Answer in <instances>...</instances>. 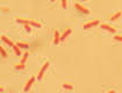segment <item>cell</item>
<instances>
[{
  "label": "cell",
  "instance_id": "1",
  "mask_svg": "<svg viewBox=\"0 0 122 93\" xmlns=\"http://www.w3.org/2000/svg\"><path fill=\"white\" fill-rule=\"evenodd\" d=\"M48 67H49V62L47 61V62L43 64V66L41 67V70H40V72H38V74H37V79L38 80L43 78V74H44V72H46V70H47Z\"/></svg>",
  "mask_w": 122,
  "mask_h": 93
},
{
  "label": "cell",
  "instance_id": "2",
  "mask_svg": "<svg viewBox=\"0 0 122 93\" xmlns=\"http://www.w3.org/2000/svg\"><path fill=\"white\" fill-rule=\"evenodd\" d=\"M99 23H100V21H99V20L90 21V22H87V23H85L84 25V29H90V28H92V27H95V26H98Z\"/></svg>",
  "mask_w": 122,
  "mask_h": 93
},
{
  "label": "cell",
  "instance_id": "3",
  "mask_svg": "<svg viewBox=\"0 0 122 93\" xmlns=\"http://www.w3.org/2000/svg\"><path fill=\"white\" fill-rule=\"evenodd\" d=\"M100 28H102L103 30H107V31H109V33H115V31H116L115 28H113L112 26H109V25H106V23H101V25H100Z\"/></svg>",
  "mask_w": 122,
  "mask_h": 93
},
{
  "label": "cell",
  "instance_id": "4",
  "mask_svg": "<svg viewBox=\"0 0 122 93\" xmlns=\"http://www.w3.org/2000/svg\"><path fill=\"white\" fill-rule=\"evenodd\" d=\"M34 82H35V77H31V78L29 79L28 82L26 83V86H25L23 91H25V92H27V91H29V90H30V87H31V85L34 84Z\"/></svg>",
  "mask_w": 122,
  "mask_h": 93
},
{
  "label": "cell",
  "instance_id": "5",
  "mask_svg": "<svg viewBox=\"0 0 122 93\" xmlns=\"http://www.w3.org/2000/svg\"><path fill=\"white\" fill-rule=\"evenodd\" d=\"M75 7H76L77 9H78L79 12L84 13V14H90V10H88V9L86 8V7H84V6H81L80 4H76V5H75Z\"/></svg>",
  "mask_w": 122,
  "mask_h": 93
},
{
  "label": "cell",
  "instance_id": "6",
  "mask_svg": "<svg viewBox=\"0 0 122 93\" xmlns=\"http://www.w3.org/2000/svg\"><path fill=\"white\" fill-rule=\"evenodd\" d=\"M59 42H61V34H59L58 30H55V33H54V43L58 44Z\"/></svg>",
  "mask_w": 122,
  "mask_h": 93
},
{
  "label": "cell",
  "instance_id": "7",
  "mask_svg": "<svg viewBox=\"0 0 122 93\" xmlns=\"http://www.w3.org/2000/svg\"><path fill=\"white\" fill-rule=\"evenodd\" d=\"M71 33H72V30H71L70 28H69V29H65V31H64V33H63V34L61 35V41H64V40H65L66 37L69 36V35H70Z\"/></svg>",
  "mask_w": 122,
  "mask_h": 93
},
{
  "label": "cell",
  "instance_id": "8",
  "mask_svg": "<svg viewBox=\"0 0 122 93\" xmlns=\"http://www.w3.org/2000/svg\"><path fill=\"white\" fill-rule=\"evenodd\" d=\"M28 25L33 26V27H36V28L42 27V25H41L40 22H37V21H35V20H28Z\"/></svg>",
  "mask_w": 122,
  "mask_h": 93
},
{
  "label": "cell",
  "instance_id": "9",
  "mask_svg": "<svg viewBox=\"0 0 122 93\" xmlns=\"http://www.w3.org/2000/svg\"><path fill=\"white\" fill-rule=\"evenodd\" d=\"M1 40H2L5 43H7V44H8L10 46H14V43H13V42H12V41H10V40L7 36H6V35H2V36H1Z\"/></svg>",
  "mask_w": 122,
  "mask_h": 93
},
{
  "label": "cell",
  "instance_id": "10",
  "mask_svg": "<svg viewBox=\"0 0 122 93\" xmlns=\"http://www.w3.org/2000/svg\"><path fill=\"white\" fill-rule=\"evenodd\" d=\"M121 15H122V13H121V12H120V10H119V12H116V13H115L114 15H112L109 20H111V21H115V20H117V19L120 18Z\"/></svg>",
  "mask_w": 122,
  "mask_h": 93
},
{
  "label": "cell",
  "instance_id": "11",
  "mask_svg": "<svg viewBox=\"0 0 122 93\" xmlns=\"http://www.w3.org/2000/svg\"><path fill=\"white\" fill-rule=\"evenodd\" d=\"M14 67H15L16 70H23V69L26 67V65H25V62H20L19 64H15V65H14Z\"/></svg>",
  "mask_w": 122,
  "mask_h": 93
},
{
  "label": "cell",
  "instance_id": "12",
  "mask_svg": "<svg viewBox=\"0 0 122 93\" xmlns=\"http://www.w3.org/2000/svg\"><path fill=\"white\" fill-rule=\"evenodd\" d=\"M12 48H13V50H14V52H15V54H16V55L19 56L20 54H21V51H20V46H18V44H14V46H12Z\"/></svg>",
  "mask_w": 122,
  "mask_h": 93
},
{
  "label": "cell",
  "instance_id": "13",
  "mask_svg": "<svg viewBox=\"0 0 122 93\" xmlns=\"http://www.w3.org/2000/svg\"><path fill=\"white\" fill-rule=\"evenodd\" d=\"M16 44H18V46H19L20 48H25V49H27V48H29L28 43H22V42H18Z\"/></svg>",
  "mask_w": 122,
  "mask_h": 93
},
{
  "label": "cell",
  "instance_id": "14",
  "mask_svg": "<svg viewBox=\"0 0 122 93\" xmlns=\"http://www.w3.org/2000/svg\"><path fill=\"white\" fill-rule=\"evenodd\" d=\"M62 86H63V88H65V90H73V85H69V84H63Z\"/></svg>",
  "mask_w": 122,
  "mask_h": 93
},
{
  "label": "cell",
  "instance_id": "15",
  "mask_svg": "<svg viewBox=\"0 0 122 93\" xmlns=\"http://www.w3.org/2000/svg\"><path fill=\"white\" fill-rule=\"evenodd\" d=\"M0 51H1V55H2V58H7V52H6V50L1 46L0 48Z\"/></svg>",
  "mask_w": 122,
  "mask_h": 93
},
{
  "label": "cell",
  "instance_id": "16",
  "mask_svg": "<svg viewBox=\"0 0 122 93\" xmlns=\"http://www.w3.org/2000/svg\"><path fill=\"white\" fill-rule=\"evenodd\" d=\"M115 41H119V42H122V35H114L113 37Z\"/></svg>",
  "mask_w": 122,
  "mask_h": 93
},
{
  "label": "cell",
  "instance_id": "17",
  "mask_svg": "<svg viewBox=\"0 0 122 93\" xmlns=\"http://www.w3.org/2000/svg\"><path fill=\"white\" fill-rule=\"evenodd\" d=\"M61 4H62V7L63 8L67 7V0H61Z\"/></svg>",
  "mask_w": 122,
  "mask_h": 93
},
{
  "label": "cell",
  "instance_id": "18",
  "mask_svg": "<svg viewBox=\"0 0 122 93\" xmlns=\"http://www.w3.org/2000/svg\"><path fill=\"white\" fill-rule=\"evenodd\" d=\"M28 56H29V54H28V52H26V54L23 55V57H22V59H21V62H26V61L28 59Z\"/></svg>",
  "mask_w": 122,
  "mask_h": 93
},
{
  "label": "cell",
  "instance_id": "19",
  "mask_svg": "<svg viewBox=\"0 0 122 93\" xmlns=\"http://www.w3.org/2000/svg\"><path fill=\"white\" fill-rule=\"evenodd\" d=\"M25 28H26V30H27L28 33H30V30H31V26H30V25H25Z\"/></svg>",
  "mask_w": 122,
  "mask_h": 93
},
{
  "label": "cell",
  "instance_id": "20",
  "mask_svg": "<svg viewBox=\"0 0 122 93\" xmlns=\"http://www.w3.org/2000/svg\"><path fill=\"white\" fill-rule=\"evenodd\" d=\"M2 12H8V10H10V8H8V7H2Z\"/></svg>",
  "mask_w": 122,
  "mask_h": 93
},
{
  "label": "cell",
  "instance_id": "21",
  "mask_svg": "<svg viewBox=\"0 0 122 93\" xmlns=\"http://www.w3.org/2000/svg\"><path fill=\"white\" fill-rule=\"evenodd\" d=\"M50 1H51V2H55V1H56V0H50Z\"/></svg>",
  "mask_w": 122,
  "mask_h": 93
},
{
  "label": "cell",
  "instance_id": "22",
  "mask_svg": "<svg viewBox=\"0 0 122 93\" xmlns=\"http://www.w3.org/2000/svg\"><path fill=\"white\" fill-rule=\"evenodd\" d=\"M81 1H86V0H81Z\"/></svg>",
  "mask_w": 122,
  "mask_h": 93
}]
</instances>
